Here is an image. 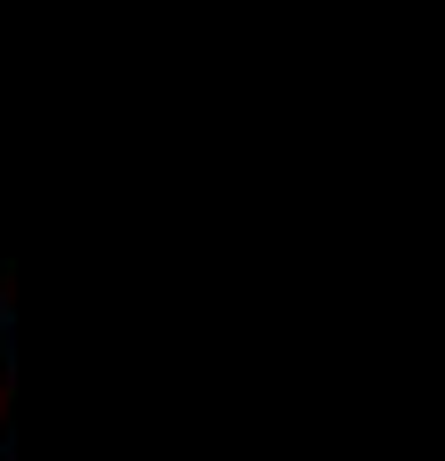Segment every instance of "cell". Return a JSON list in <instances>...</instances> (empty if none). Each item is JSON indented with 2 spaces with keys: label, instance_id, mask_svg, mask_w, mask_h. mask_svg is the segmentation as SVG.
Returning <instances> with one entry per match:
<instances>
[{
  "label": "cell",
  "instance_id": "cell-1",
  "mask_svg": "<svg viewBox=\"0 0 445 461\" xmlns=\"http://www.w3.org/2000/svg\"><path fill=\"white\" fill-rule=\"evenodd\" d=\"M16 446V348H8V332H0V461Z\"/></svg>",
  "mask_w": 445,
  "mask_h": 461
},
{
  "label": "cell",
  "instance_id": "cell-2",
  "mask_svg": "<svg viewBox=\"0 0 445 461\" xmlns=\"http://www.w3.org/2000/svg\"><path fill=\"white\" fill-rule=\"evenodd\" d=\"M0 332H8V292H0Z\"/></svg>",
  "mask_w": 445,
  "mask_h": 461
}]
</instances>
